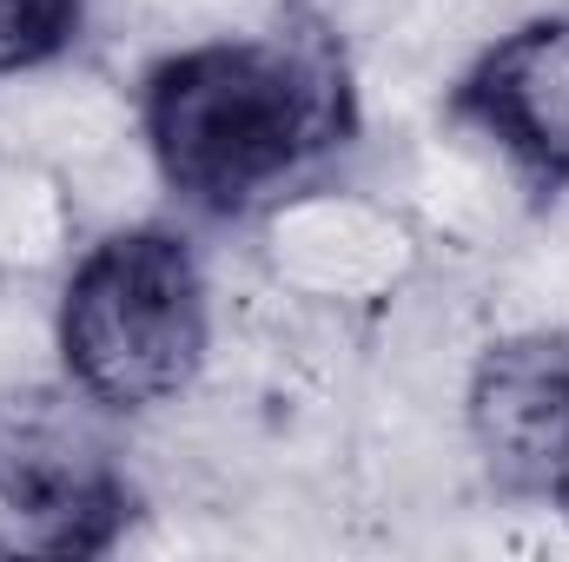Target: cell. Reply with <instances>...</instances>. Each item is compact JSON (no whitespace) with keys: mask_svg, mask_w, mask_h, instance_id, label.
<instances>
[{"mask_svg":"<svg viewBox=\"0 0 569 562\" xmlns=\"http://www.w3.org/2000/svg\"><path fill=\"white\" fill-rule=\"evenodd\" d=\"M53 351L67 384L107 418H152L199 391L212 358V291L166 225L93 232L60 272Z\"/></svg>","mask_w":569,"mask_h":562,"instance_id":"2","label":"cell"},{"mask_svg":"<svg viewBox=\"0 0 569 562\" xmlns=\"http://www.w3.org/2000/svg\"><path fill=\"white\" fill-rule=\"evenodd\" d=\"M0 145L53 165L67 185H80L87 172L140 152V93H127L120 80L73 67V53L27 67L13 80H0Z\"/></svg>","mask_w":569,"mask_h":562,"instance_id":"7","label":"cell"},{"mask_svg":"<svg viewBox=\"0 0 569 562\" xmlns=\"http://www.w3.org/2000/svg\"><path fill=\"white\" fill-rule=\"evenodd\" d=\"M80 245H87V219L73 185L53 165L0 145V284L20 291V284L60 279Z\"/></svg>","mask_w":569,"mask_h":562,"instance_id":"8","label":"cell"},{"mask_svg":"<svg viewBox=\"0 0 569 562\" xmlns=\"http://www.w3.org/2000/svg\"><path fill=\"white\" fill-rule=\"evenodd\" d=\"M87 0H0V80L73 53Z\"/></svg>","mask_w":569,"mask_h":562,"instance_id":"9","label":"cell"},{"mask_svg":"<svg viewBox=\"0 0 569 562\" xmlns=\"http://www.w3.org/2000/svg\"><path fill=\"white\" fill-rule=\"evenodd\" d=\"M107 411L73 384H0V556H100L133 510Z\"/></svg>","mask_w":569,"mask_h":562,"instance_id":"3","label":"cell"},{"mask_svg":"<svg viewBox=\"0 0 569 562\" xmlns=\"http://www.w3.org/2000/svg\"><path fill=\"white\" fill-rule=\"evenodd\" d=\"M425 272V232L391 192L291 185L259 212V279L331 318H378Z\"/></svg>","mask_w":569,"mask_h":562,"instance_id":"4","label":"cell"},{"mask_svg":"<svg viewBox=\"0 0 569 562\" xmlns=\"http://www.w3.org/2000/svg\"><path fill=\"white\" fill-rule=\"evenodd\" d=\"M450 120L497 145L530 192L569 185V7L497 27L450 87Z\"/></svg>","mask_w":569,"mask_h":562,"instance_id":"6","label":"cell"},{"mask_svg":"<svg viewBox=\"0 0 569 562\" xmlns=\"http://www.w3.org/2000/svg\"><path fill=\"white\" fill-rule=\"evenodd\" d=\"M351 67L325 27L186 40L140 80L159 192L206 219L266 212L351 133Z\"/></svg>","mask_w":569,"mask_h":562,"instance_id":"1","label":"cell"},{"mask_svg":"<svg viewBox=\"0 0 569 562\" xmlns=\"http://www.w3.org/2000/svg\"><path fill=\"white\" fill-rule=\"evenodd\" d=\"M457 411L470 456L510 503L569 516V331L523 324L490 338Z\"/></svg>","mask_w":569,"mask_h":562,"instance_id":"5","label":"cell"}]
</instances>
